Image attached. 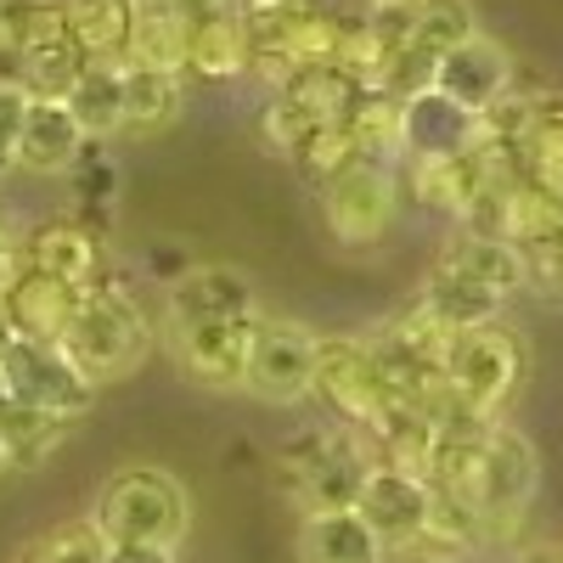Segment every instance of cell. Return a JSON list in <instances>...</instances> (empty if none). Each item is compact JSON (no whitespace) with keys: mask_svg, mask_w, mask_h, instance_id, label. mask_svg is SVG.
I'll list each match as a JSON object with an SVG mask.
<instances>
[{"mask_svg":"<svg viewBox=\"0 0 563 563\" xmlns=\"http://www.w3.org/2000/svg\"><path fill=\"white\" fill-rule=\"evenodd\" d=\"M57 350L85 372V384H97V389L141 366V355L153 350V327H147V310H141L135 288L119 271H108L97 288H85Z\"/></svg>","mask_w":563,"mask_h":563,"instance_id":"obj_1","label":"cell"},{"mask_svg":"<svg viewBox=\"0 0 563 563\" xmlns=\"http://www.w3.org/2000/svg\"><path fill=\"white\" fill-rule=\"evenodd\" d=\"M90 525L108 547H153V552H175L186 525H192V496L175 474L153 462H130L119 474H108V485L97 490Z\"/></svg>","mask_w":563,"mask_h":563,"instance_id":"obj_2","label":"cell"},{"mask_svg":"<svg viewBox=\"0 0 563 563\" xmlns=\"http://www.w3.org/2000/svg\"><path fill=\"white\" fill-rule=\"evenodd\" d=\"M530 378V344L525 333H512L507 321L490 327H467V333L451 339L445 361H440V384L490 422H501V411L512 406V395Z\"/></svg>","mask_w":563,"mask_h":563,"instance_id":"obj_3","label":"cell"},{"mask_svg":"<svg viewBox=\"0 0 563 563\" xmlns=\"http://www.w3.org/2000/svg\"><path fill=\"white\" fill-rule=\"evenodd\" d=\"M536 445L512 429L496 422L485 434V456H479V485H474V512L485 525V541H512L525 530V512L536 501Z\"/></svg>","mask_w":563,"mask_h":563,"instance_id":"obj_4","label":"cell"},{"mask_svg":"<svg viewBox=\"0 0 563 563\" xmlns=\"http://www.w3.org/2000/svg\"><path fill=\"white\" fill-rule=\"evenodd\" d=\"M316 198H321L327 231H333L344 249H366V243L389 238L395 209H400V180H395V169H378V164H350L344 175L327 180Z\"/></svg>","mask_w":563,"mask_h":563,"instance_id":"obj_5","label":"cell"},{"mask_svg":"<svg viewBox=\"0 0 563 563\" xmlns=\"http://www.w3.org/2000/svg\"><path fill=\"white\" fill-rule=\"evenodd\" d=\"M310 372H316V333L288 316H260L254 321V344L243 366V389L265 406H294L310 395Z\"/></svg>","mask_w":563,"mask_h":563,"instance_id":"obj_6","label":"cell"},{"mask_svg":"<svg viewBox=\"0 0 563 563\" xmlns=\"http://www.w3.org/2000/svg\"><path fill=\"white\" fill-rule=\"evenodd\" d=\"M0 384L18 406H34V411H52V417H68L79 422L97 400V384H85V372L57 350V344H12L0 355Z\"/></svg>","mask_w":563,"mask_h":563,"instance_id":"obj_7","label":"cell"},{"mask_svg":"<svg viewBox=\"0 0 563 563\" xmlns=\"http://www.w3.org/2000/svg\"><path fill=\"white\" fill-rule=\"evenodd\" d=\"M310 395L339 417V429L366 434L384 411V389L378 372H372V355L361 339L339 333V339H316V372H310Z\"/></svg>","mask_w":563,"mask_h":563,"instance_id":"obj_8","label":"cell"},{"mask_svg":"<svg viewBox=\"0 0 563 563\" xmlns=\"http://www.w3.org/2000/svg\"><path fill=\"white\" fill-rule=\"evenodd\" d=\"M254 321L260 316H238V321H164V339H169L175 366L192 384H203V389H243Z\"/></svg>","mask_w":563,"mask_h":563,"instance_id":"obj_9","label":"cell"},{"mask_svg":"<svg viewBox=\"0 0 563 563\" xmlns=\"http://www.w3.org/2000/svg\"><path fill=\"white\" fill-rule=\"evenodd\" d=\"M18 249H23V265L63 276L68 288H79V294H85V288H97V282L113 271V260H108V238H97V231L79 225L74 214L40 220L29 238H18Z\"/></svg>","mask_w":563,"mask_h":563,"instance_id":"obj_10","label":"cell"},{"mask_svg":"<svg viewBox=\"0 0 563 563\" xmlns=\"http://www.w3.org/2000/svg\"><path fill=\"white\" fill-rule=\"evenodd\" d=\"M355 519L384 541V552L417 547L422 519H429V485L372 462V474H366V485H361V496H355Z\"/></svg>","mask_w":563,"mask_h":563,"instance_id":"obj_11","label":"cell"},{"mask_svg":"<svg viewBox=\"0 0 563 563\" xmlns=\"http://www.w3.org/2000/svg\"><path fill=\"white\" fill-rule=\"evenodd\" d=\"M512 85V57L501 52L496 40H485V34H474L467 45H456V52H445L440 57V68H434V97L440 102H451L456 113H467L474 119L479 108H490L501 90Z\"/></svg>","mask_w":563,"mask_h":563,"instance_id":"obj_12","label":"cell"},{"mask_svg":"<svg viewBox=\"0 0 563 563\" xmlns=\"http://www.w3.org/2000/svg\"><path fill=\"white\" fill-rule=\"evenodd\" d=\"M260 316V294L238 265H192L169 282L164 321H238Z\"/></svg>","mask_w":563,"mask_h":563,"instance_id":"obj_13","label":"cell"},{"mask_svg":"<svg viewBox=\"0 0 563 563\" xmlns=\"http://www.w3.org/2000/svg\"><path fill=\"white\" fill-rule=\"evenodd\" d=\"M79 299H85V294L68 288L63 276L23 265L18 282L7 288V299H0V310H7L12 333H18L23 344H63L68 321H74V310H79Z\"/></svg>","mask_w":563,"mask_h":563,"instance_id":"obj_14","label":"cell"},{"mask_svg":"<svg viewBox=\"0 0 563 563\" xmlns=\"http://www.w3.org/2000/svg\"><path fill=\"white\" fill-rule=\"evenodd\" d=\"M366 474H372L366 440L350 434V429H333V440H327L321 462L305 474L294 501H299V512H355V496H361Z\"/></svg>","mask_w":563,"mask_h":563,"instance_id":"obj_15","label":"cell"},{"mask_svg":"<svg viewBox=\"0 0 563 563\" xmlns=\"http://www.w3.org/2000/svg\"><path fill=\"white\" fill-rule=\"evenodd\" d=\"M85 153V135L74 124V113L63 102H23V124H18V169L29 175H68Z\"/></svg>","mask_w":563,"mask_h":563,"instance_id":"obj_16","label":"cell"},{"mask_svg":"<svg viewBox=\"0 0 563 563\" xmlns=\"http://www.w3.org/2000/svg\"><path fill=\"white\" fill-rule=\"evenodd\" d=\"M276 102L294 108L305 124H350V113L366 102V90H361L344 68L321 63V68L282 74V79H276Z\"/></svg>","mask_w":563,"mask_h":563,"instance_id":"obj_17","label":"cell"},{"mask_svg":"<svg viewBox=\"0 0 563 563\" xmlns=\"http://www.w3.org/2000/svg\"><path fill=\"white\" fill-rule=\"evenodd\" d=\"M417 305L434 310V316L451 327V333H467V327H490V321H501V310H507L501 294H490L485 282H474L467 271H456V265H445V260L429 271Z\"/></svg>","mask_w":563,"mask_h":563,"instance_id":"obj_18","label":"cell"},{"mask_svg":"<svg viewBox=\"0 0 563 563\" xmlns=\"http://www.w3.org/2000/svg\"><path fill=\"white\" fill-rule=\"evenodd\" d=\"M316 7L321 0H238V29L249 40V68H265L271 79H282L288 40Z\"/></svg>","mask_w":563,"mask_h":563,"instance_id":"obj_19","label":"cell"},{"mask_svg":"<svg viewBox=\"0 0 563 563\" xmlns=\"http://www.w3.org/2000/svg\"><path fill=\"white\" fill-rule=\"evenodd\" d=\"M135 12L124 0H63V34L85 63H124Z\"/></svg>","mask_w":563,"mask_h":563,"instance_id":"obj_20","label":"cell"},{"mask_svg":"<svg viewBox=\"0 0 563 563\" xmlns=\"http://www.w3.org/2000/svg\"><path fill=\"white\" fill-rule=\"evenodd\" d=\"M299 563H389V552L355 512H305Z\"/></svg>","mask_w":563,"mask_h":563,"instance_id":"obj_21","label":"cell"},{"mask_svg":"<svg viewBox=\"0 0 563 563\" xmlns=\"http://www.w3.org/2000/svg\"><path fill=\"white\" fill-rule=\"evenodd\" d=\"M63 108L74 113L85 141H113L119 119H124V68L119 63H85V74L74 79V90L63 97Z\"/></svg>","mask_w":563,"mask_h":563,"instance_id":"obj_22","label":"cell"},{"mask_svg":"<svg viewBox=\"0 0 563 563\" xmlns=\"http://www.w3.org/2000/svg\"><path fill=\"white\" fill-rule=\"evenodd\" d=\"M124 68V63H119ZM186 102V79L180 74H158V68H124V119L119 135H158L180 119Z\"/></svg>","mask_w":563,"mask_h":563,"instance_id":"obj_23","label":"cell"},{"mask_svg":"<svg viewBox=\"0 0 563 563\" xmlns=\"http://www.w3.org/2000/svg\"><path fill=\"white\" fill-rule=\"evenodd\" d=\"M519 158H525V180L536 186V192L563 203V97H552V90L530 102Z\"/></svg>","mask_w":563,"mask_h":563,"instance_id":"obj_24","label":"cell"},{"mask_svg":"<svg viewBox=\"0 0 563 563\" xmlns=\"http://www.w3.org/2000/svg\"><path fill=\"white\" fill-rule=\"evenodd\" d=\"M74 422L68 417H52V411H34V406H18L7 400L0 406V445H7V462H12V474H29V467H45L63 440H68Z\"/></svg>","mask_w":563,"mask_h":563,"instance_id":"obj_25","label":"cell"},{"mask_svg":"<svg viewBox=\"0 0 563 563\" xmlns=\"http://www.w3.org/2000/svg\"><path fill=\"white\" fill-rule=\"evenodd\" d=\"M501 243L519 249V254H536V249L563 243V203L547 198V192H536L530 180L507 186V198H501Z\"/></svg>","mask_w":563,"mask_h":563,"instance_id":"obj_26","label":"cell"},{"mask_svg":"<svg viewBox=\"0 0 563 563\" xmlns=\"http://www.w3.org/2000/svg\"><path fill=\"white\" fill-rule=\"evenodd\" d=\"M238 74H249V40L238 18L186 34V79H238Z\"/></svg>","mask_w":563,"mask_h":563,"instance_id":"obj_27","label":"cell"},{"mask_svg":"<svg viewBox=\"0 0 563 563\" xmlns=\"http://www.w3.org/2000/svg\"><path fill=\"white\" fill-rule=\"evenodd\" d=\"M400 135L406 153H462L467 147V113H456L451 102H440L434 90L400 108Z\"/></svg>","mask_w":563,"mask_h":563,"instance_id":"obj_28","label":"cell"},{"mask_svg":"<svg viewBox=\"0 0 563 563\" xmlns=\"http://www.w3.org/2000/svg\"><path fill=\"white\" fill-rule=\"evenodd\" d=\"M445 265H456V271H467L474 282H485L490 294H512V288H525V260H519V249H507V243H490V238H456L445 243V254H440Z\"/></svg>","mask_w":563,"mask_h":563,"instance_id":"obj_29","label":"cell"},{"mask_svg":"<svg viewBox=\"0 0 563 563\" xmlns=\"http://www.w3.org/2000/svg\"><path fill=\"white\" fill-rule=\"evenodd\" d=\"M417 547H429L440 563H456L451 552H474V547H485V525H479L474 501H456V496L429 490V519H422Z\"/></svg>","mask_w":563,"mask_h":563,"instance_id":"obj_30","label":"cell"},{"mask_svg":"<svg viewBox=\"0 0 563 563\" xmlns=\"http://www.w3.org/2000/svg\"><path fill=\"white\" fill-rule=\"evenodd\" d=\"M124 68H158V74H180L186 79V29L169 12H135L130 45H124Z\"/></svg>","mask_w":563,"mask_h":563,"instance_id":"obj_31","label":"cell"},{"mask_svg":"<svg viewBox=\"0 0 563 563\" xmlns=\"http://www.w3.org/2000/svg\"><path fill=\"white\" fill-rule=\"evenodd\" d=\"M479 34V18L467 0H417V23H411V45L429 57H445L456 45H467Z\"/></svg>","mask_w":563,"mask_h":563,"instance_id":"obj_32","label":"cell"},{"mask_svg":"<svg viewBox=\"0 0 563 563\" xmlns=\"http://www.w3.org/2000/svg\"><path fill=\"white\" fill-rule=\"evenodd\" d=\"M288 158H294V169L316 186V192H321V186L333 180V175H344L350 164H361V158H355V141H350L344 124H310V130L294 141Z\"/></svg>","mask_w":563,"mask_h":563,"instance_id":"obj_33","label":"cell"},{"mask_svg":"<svg viewBox=\"0 0 563 563\" xmlns=\"http://www.w3.org/2000/svg\"><path fill=\"white\" fill-rule=\"evenodd\" d=\"M63 34V0H0V63Z\"/></svg>","mask_w":563,"mask_h":563,"instance_id":"obj_34","label":"cell"},{"mask_svg":"<svg viewBox=\"0 0 563 563\" xmlns=\"http://www.w3.org/2000/svg\"><path fill=\"white\" fill-rule=\"evenodd\" d=\"M18 563H108V541L97 536L90 519H79V525H63L52 536H40Z\"/></svg>","mask_w":563,"mask_h":563,"instance_id":"obj_35","label":"cell"},{"mask_svg":"<svg viewBox=\"0 0 563 563\" xmlns=\"http://www.w3.org/2000/svg\"><path fill=\"white\" fill-rule=\"evenodd\" d=\"M327 440H333V429H327V422H316V429H299V434L282 440V451H276V490H282V496H299V485H305L310 467L321 462Z\"/></svg>","mask_w":563,"mask_h":563,"instance_id":"obj_36","label":"cell"},{"mask_svg":"<svg viewBox=\"0 0 563 563\" xmlns=\"http://www.w3.org/2000/svg\"><path fill=\"white\" fill-rule=\"evenodd\" d=\"M361 29L384 45V52H400L411 45V23H417V0H366V12H355Z\"/></svg>","mask_w":563,"mask_h":563,"instance_id":"obj_37","label":"cell"},{"mask_svg":"<svg viewBox=\"0 0 563 563\" xmlns=\"http://www.w3.org/2000/svg\"><path fill=\"white\" fill-rule=\"evenodd\" d=\"M23 90L12 79H0V175L18 169V124H23Z\"/></svg>","mask_w":563,"mask_h":563,"instance_id":"obj_38","label":"cell"},{"mask_svg":"<svg viewBox=\"0 0 563 563\" xmlns=\"http://www.w3.org/2000/svg\"><path fill=\"white\" fill-rule=\"evenodd\" d=\"M158 12H169L186 34H192V29H203V23L238 18V0H158Z\"/></svg>","mask_w":563,"mask_h":563,"instance_id":"obj_39","label":"cell"},{"mask_svg":"<svg viewBox=\"0 0 563 563\" xmlns=\"http://www.w3.org/2000/svg\"><path fill=\"white\" fill-rule=\"evenodd\" d=\"M305 130H310V124H305L294 108H282L276 97L265 102V113H260V135H265V147H271V153H294V141H299Z\"/></svg>","mask_w":563,"mask_h":563,"instance_id":"obj_40","label":"cell"},{"mask_svg":"<svg viewBox=\"0 0 563 563\" xmlns=\"http://www.w3.org/2000/svg\"><path fill=\"white\" fill-rule=\"evenodd\" d=\"M519 260H525V282H536V288H547V294H563V243L519 254Z\"/></svg>","mask_w":563,"mask_h":563,"instance_id":"obj_41","label":"cell"},{"mask_svg":"<svg viewBox=\"0 0 563 563\" xmlns=\"http://www.w3.org/2000/svg\"><path fill=\"white\" fill-rule=\"evenodd\" d=\"M108 563H175V552H153V547H108Z\"/></svg>","mask_w":563,"mask_h":563,"instance_id":"obj_42","label":"cell"},{"mask_svg":"<svg viewBox=\"0 0 563 563\" xmlns=\"http://www.w3.org/2000/svg\"><path fill=\"white\" fill-rule=\"evenodd\" d=\"M519 563H563V547H536V552H525Z\"/></svg>","mask_w":563,"mask_h":563,"instance_id":"obj_43","label":"cell"},{"mask_svg":"<svg viewBox=\"0 0 563 563\" xmlns=\"http://www.w3.org/2000/svg\"><path fill=\"white\" fill-rule=\"evenodd\" d=\"M18 344V333H12V321H7V310H0V355H7Z\"/></svg>","mask_w":563,"mask_h":563,"instance_id":"obj_44","label":"cell"},{"mask_svg":"<svg viewBox=\"0 0 563 563\" xmlns=\"http://www.w3.org/2000/svg\"><path fill=\"white\" fill-rule=\"evenodd\" d=\"M124 7H130V12H153V7H158V0H124Z\"/></svg>","mask_w":563,"mask_h":563,"instance_id":"obj_45","label":"cell"},{"mask_svg":"<svg viewBox=\"0 0 563 563\" xmlns=\"http://www.w3.org/2000/svg\"><path fill=\"white\" fill-rule=\"evenodd\" d=\"M12 474V462H7V445H0V479H7Z\"/></svg>","mask_w":563,"mask_h":563,"instance_id":"obj_46","label":"cell"},{"mask_svg":"<svg viewBox=\"0 0 563 563\" xmlns=\"http://www.w3.org/2000/svg\"><path fill=\"white\" fill-rule=\"evenodd\" d=\"M7 400H12V395H7V384H0V406H7Z\"/></svg>","mask_w":563,"mask_h":563,"instance_id":"obj_47","label":"cell"},{"mask_svg":"<svg viewBox=\"0 0 563 563\" xmlns=\"http://www.w3.org/2000/svg\"><path fill=\"white\" fill-rule=\"evenodd\" d=\"M422 563H440V558H422Z\"/></svg>","mask_w":563,"mask_h":563,"instance_id":"obj_48","label":"cell"}]
</instances>
